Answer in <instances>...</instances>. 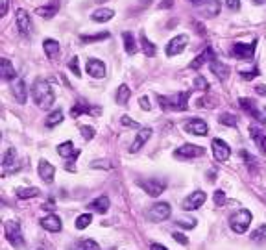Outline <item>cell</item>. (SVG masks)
I'll return each instance as SVG.
<instances>
[{
  "instance_id": "cell-1",
  "label": "cell",
  "mask_w": 266,
  "mask_h": 250,
  "mask_svg": "<svg viewBox=\"0 0 266 250\" xmlns=\"http://www.w3.org/2000/svg\"><path fill=\"white\" fill-rule=\"evenodd\" d=\"M32 96L39 108H50L55 100L54 89H52V85H50L46 80H35V82H33Z\"/></svg>"
},
{
  "instance_id": "cell-2",
  "label": "cell",
  "mask_w": 266,
  "mask_h": 250,
  "mask_svg": "<svg viewBox=\"0 0 266 250\" xmlns=\"http://www.w3.org/2000/svg\"><path fill=\"white\" fill-rule=\"evenodd\" d=\"M194 91V89H192ZM192 91H183V93L172 94V96H157L161 110H172V111H185L188 108V98Z\"/></svg>"
},
{
  "instance_id": "cell-3",
  "label": "cell",
  "mask_w": 266,
  "mask_h": 250,
  "mask_svg": "<svg viewBox=\"0 0 266 250\" xmlns=\"http://www.w3.org/2000/svg\"><path fill=\"white\" fill-rule=\"evenodd\" d=\"M251 224V211L248 210H237L229 217V226L235 233H244Z\"/></svg>"
},
{
  "instance_id": "cell-4",
  "label": "cell",
  "mask_w": 266,
  "mask_h": 250,
  "mask_svg": "<svg viewBox=\"0 0 266 250\" xmlns=\"http://www.w3.org/2000/svg\"><path fill=\"white\" fill-rule=\"evenodd\" d=\"M4 235L10 241L11 246L15 248H22L24 246V237H22L21 224L17 221H6L4 222Z\"/></svg>"
},
{
  "instance_id": "cell-5",
  "label": "cell",
  "mask_w": 266,
  "mask_h": 250,
  "mask_svg": "<svg viewBox=\"0 0 266 250\" xmlns=\"http://www.w3.org/2000/svg\"><path fill=\"white\" fill-rule=\"evenodd\" d=\"M170 213H172V208L168 202H157V204H154L150 208L146 217L152 222H161V221H166L170 217Z\"/></svg>"
},
{
  "instance_id": "cell-6",
  "label": "cell",
  "mask_w": 266,
  "mask_h": 250,
  "mask_svg": "<svg viewBox=\"0 0 266 250\" xmlns=\"http://www.w3.org/2000/svg\"><path fill=\"white\" fill-rule=\"evenodd\" d=\"M255 48H257V39L253 43H235L233 44V56L237 60H242V61H251L255 56Z\"/></svg>"
},
{
  "instance_id": "cell-7",
  "label": "cell",
  "mask_w": 266,
  "mask_h": 250,
  "mask_svg": "<svg viewBox=\"0 0 266 250\" xmlns=\"http://www.w3.org/2000/svg\"><path fill=\"white\" fill-rule=\"evenodd\" d=\"M137 185L143 189L146 194L154 196V198L155 196H159V194L166 189V183L161 182V180H157V178H152V180H139Z\"/></svg>"
},
{
  "instance_id": "cell-8",
  "label": "cell",
  "mask_w": 266,
  "mask_h": 250,
  "mask_svg": "<svg viewBox=\"0 0 266 250\" xmlns=\"http://www.w3.org/2000/svg\"><path fill=\"white\" fill-rule=\"evenodd\" d=\"M238 106H240V108H242V110L246 111L248 115L253 117L257 122H260L262 126H266V117L262 115V111L257 108V104H255L251 98H240V100H238Z\"/></svg>"
},
{
  "instance_id": "cell-9",
  "label": "cell",
  "mask_w": 266,
  "mask_h": 250,
  "mask_svg": "<svg viewBox=\"0 0 266 250\" xmlns=\"http://www.w3.org/2000/svg\"><path fill=\"white\" fill-rule=\"evenodd\" d=\"M205 154V148L202 146H196V144H183L181 148H177L174 152V158L177 160H194V158H200V156Z\"/></svg>"
},
{
  "instance_id": "cell-10",
  "label": "cell",
  "mask_w": 266,
  "mask_h": 250,
  "mask_svg": "<svg viewBox=\"0 0 266 250\" xmlns=\"http://www.w3.org/2000/svg\"><path fill=\"white\" fill-rule=\"evenodd\" d=\"M183 128H185V132L192 133V135H198V137L207 135V132H209V126H207V122L204 119H188L183 124Z\"/></svg>"
},
{
  "instance_id": "cell-11",
  "label": "cell",
  "mask_w": 266,
  "mask_h": 250,
  "mask_svg": "<svg viewBox=\"0 0 266 250\" xmlns=\"http://www.w3.org/2000/svg\"><path fill=\"white\" fill-rule=\"evenodd\" d=\"M213 156H215L216 161H227L229 160V156H231V148H229V144L226 141H222V139H213Z\"/></svg>"
},
{
  "instance_id": "cell-12",
  "label": "cell",
  "mask_w": 266,
  "mask_h": 250,
  "mask_svg": "<svg viewBox=\"0 0 266 250\" xmlns=\"http://www.w3.org/2000/svg\"><path fill=\"white\" fill-rule=\"evenodd\" d=\"M188 44V37L187 35H177L170 41V43L166 44V56H177L181 54L183 50L187 48Z\"/></svg>"
},
{
  "instance_id": "cell-13",
  "label": "cell",
  "mask_w": 266,
  "mask_h": 250,
  "mask_svg": "<svg viewBox=\"0 0 266 250\" xmlns=\"http://www.w3.org/2000/svg\"><path fill=\"white\" fill-rule=\"evenodd\" d=\"M205 193L204 191H196V193H192V194H188L187 198L183 200V210L185 211H192V210H198L200 206L204 204L205 202Z\"/></svg>"
},
{
  "instance_id": "cell-14",
  "label": "cell",
  "mask_w": 266,
  "mask_h": 250,
  "mask_svg": "<svg viewBox=\"0 0 266 250\" xmlns=\"http://www.w3.org/2000/svg\"><path fill=\"white\" fill-rule=\"evenodd\" d=\"M249 135H251V139L255 141L257 148H259L262 154H266V130L255 126V124H249Z\"/></svg>"
},
{
  "instance_id": "cell-15",
  "label": "cell",
  "mask_w": 266,
  "mask_h": 250,
  "mask_svg": "<svg viewBox=\"0 0 266 250\" xmlns=\"http://www.w3.org/2000/svg\"><path fill=\"white\" fill-rule=\"evenodd\" d=\"M11 89H13V96H15L17 102H19V104H26L28 91H26V83H24V80H22V78H15Z\"/></svg>"
},
{
  "instance_id": "cell-16",
  "label": "cell",
  "mask_w": 266,
  "mask_h": 250,
  "mask_svg": "<svg viewBox=\"0 0 266 250\" xmlns=\"http://www.w3.org/2000/svg\"><path fill=\"white\" fill-rule=\"evenodd\" d=\"M41 226H43L44 230L52 232V233H57V232H61V228H63V222H61V219L57 215L50 213V215H46L44 219H41Z\"/></svg>"
},
{
  "instance_id": "cell-17",
  "label": "cell",
  "mask_w": 266,
  "mask_h": 250,
  "mask_svg": "<svg viewBox=\"0 0 266 250\" xmlns=\"http://www.w3.org/2000/svg\"><path fill=\"white\" fill-rule=\"evenodd\" d=\"M39 176L43 178L46 183H52L54 182V176H55V167L46 160H41L39 161Z\"/></svg>"
},
{
  "instance_id": "cell-18",
  "label": "cell",
  "mask_w": 266,
  "mask_h": 250,
  "mask_svg": "<svg viewBox=\"0 0 266 250\" xmlns=\"http://www.w3.org/2000/svg\"><path fill=\"white\" fill-rule=\"evenodd\" d=\"M87 72L93 78H104L105 76L104 61L96 60V58H91V60H87Z\"/></svg>"
},
{
  "instance_id": "cell-19",
  "label": "cell",
  "mask_w": 266,
  "mask_h": 250,
  "mask_svg": "<svg viewBox=\"0 0 266 250\" xmlns=\"http://www.w3.org/2000/svg\"><path fill=\"white\" fill-rule=\"evenodd\" d=\"M44 54L48 56V60L52 61H57L59 60V54H61V46L57 41H54V39H44Z\"/></svg>"
},
{
  "instance_id": "cell-20",
  "label": "cell",
  "mask_w": 266,
  "mask_h": 250,
  "mask_svg": "<svg viewBox=\"0 0 266 250\" xmlns=\"http://www.w3.org/2000/svg\"><path fill=\"white\" fill-rule=\"evenodd\" d=\"M30 15H28L26 10H17V28L21 35H28L30 33Z\"/></svg>"
},
{
  "instance_id": "cell-21",
  "label": "cell",
  "mask_w": 266,
  "mask_h": 250,
  "mask_svg": "<svg viewBox=\"0 0 266 250\" xmlns=\"http://www.w3.org/2000/svg\"><path fill=\"white\" fill-rule=\"evenodd\" d=\"M215 60H216L215 50L211 48V46H207V48H205L204 52H202V54H200L198 58H196V60L190 63V69H196V71H198V69L204 65V63H207V61L211 63V61H215Z\"/></svg>"
},
{
  "instance_id": "cell-22",
  "label": "cell",
  "mask_w": 266,
  "mask_h": 250,
  "mask_svg": "<svg viewBox=\"0 0 266 250\" xmlns=\"http://www.w3.org/2000/svg\"><path fill=\"white\" fill-rule=\"evenodd\" d=\"M150 137H152V128H143V130L135 135V141H133L129 152H137V150H141L144 146V143H146Z\"/></svg>"
},
{
  "instance_id": "cell-23",
  "label": "cell",
  "mask_w": 266,
  "mask_h": 250,
  "mask_svg": "<svg viewBox=\"0 0 266 250\" xmlns=\"http://www.w3.org/2000/svg\"><path fill=\"white\" fill-rule=\"evenodd\" d=\"M57 11H59V0H50L46 6L37 8V15H41L43 19H52L54 15H57Z\"/></svg>"
},
{
  "instance_id": "cell-24",
  "label": "cell",
  "mask_w": 266,
  "mask_h": 250,
  "mask_svg": "<svg viewBox=\"0 0 266 250\" xmlns=\"http://www.w3.org/2000/svg\"><path fill=\"white\" fill-rule=\"evenodd\" d=\"M91 111L98 113V108H94V110H93V106H91V104L83 102V100H78L76 104L71 108V117H72V119H78V117L82 115V113H91Z\"/></svg>"
},
{
  "instance_id": "cell-25",
  "label": "cell",
  "mask_w": 266,
  "mask_h": 250,
  "mask_svg": "<svg viewBox=\"0 0 266 250\" xmlns=\"http://www.w3.org/2000/svg\"><path fill=\"white\" fill-rule=\"evenodd\" d=\"M209 69L218 80H226V78L229 76V65H227V63H222V61L215 60V61H211Z\"/></svg>"
},
{
  "instance_id": "cell-26",
  "label": "cell",
  "mask_w": 266,
  "mask_h": 250,
  "mask_svg": "<svg viewBox=\"0 0 266 250\" xmlns=\"http://www.w3.org/2000/svg\"><path fill=\"white\" fill-rule=\"evenodd\" d=\"M0 74H2V78H4L6 82H11V80H15V67L11 65L10 60H6V58H2V61H0Z\"/></svg>"
},
{
  "instance_id": "cell-27",
  "label": "cell",
  "mask_w": 266,
  "mask_h": 250,
  "mask_svg": "<svg viewBox=\"0 0 266 250\" xmlns=\"http://www.w3.org/2000/svg\"><path fill=\"white\" fill-rule=\"evenodd\" d=\"M91 17H93L94 22H107L115 17V11L111 10V8H100V10L94 11Z\"/></svg>"
},
{
  "instance_id": "cell-28",
  "label": "cell",
  "mask_w": 266,
  "mask_h": 250,
  "mask_svg": "<svg viewBox=\"0 0 266 250\" xmlns=\"http://www.w3.org/2000/svg\"><path fill=\"white\" fill-rule=\"evenodd\" d=\"M17 160V150L15 148H8L2 156V167H4V172H10L15 165Z\"/></svg>"
},
{
  "instance_id": "cell-29",
  "label": "cell",
  "mask_w": 266,
  "mask_h": 250,
  "mask_svg": "<svg viewBox=\"0 0 266 250\" xmlns=\"http://www.w3.org/2000/svg\"><path fill=\"white\" fill-rule=\"evenodd\" d=\"M87 208H91V210L96 211V213H105V211L109 210V198H107V196H98L96 200L89 202Z\"/></svg>"
},
{
  "instance_id": "cell-30",
  "label": "cell",
  "mask_w": 266,
  "mask_h": 250,
  "mask_svg": "<svg viewBox=\"0 0 266 250\" xmlns=\"http://www.w3.org/2000/svg\"><path fill=\"white\" fill-rule=\"evenodd\" d=\"M202 13L205 17H216L220 13V2L218 0H207L204 6H202Z\"/></svg>"
},
{
  "instance_id": "cell-31",
  "label": "cell",
  "mask_w": 266,
  "mask_h": 250,
  "mask_svg": "<svg viewBox=\"0 0 266 250\" xmlns=\"http://www.w3.org/2000/svg\"><path fill=\"white\" fill-rule=\"evenodd\" d=\"M129 96H131V89L127 87L126 83H122L120 87L116 89V102H118V106H126L127 100H129Z\"/></svg>"
},
{
  "instance_id": "cell-32",
  "label": "cell",
  "mask_w": 266,
  "mask_h": 250,
  "mask_svg": "<svg viewBox=\"0 0 266 250\" xmlns=\"http://www.w3.org/2000/svg\"><path fill=\"white\" fill-rule=\"evenodd\" d=\"M122 39H124V48L129 56H133L137 52V43H135V37H133L131 32H124L122 33Z\"/></svg>"
},
{
  "instance_id": "cell-33",
  "label": "cell",
  "mask_w": 266,
  "mask_h": 250,
  "mask_svg": "<svg viewBox=\"0 0 266 250\" xmlns=\"http://www.w3.org/2000/svg\"><path fill=\"white\" fill-rule=\"evenodd\" d=\"M39 191L37 187H19L15 191V194H17V198H35V196H39Z\"/></svg>"
},
{
  "instance_id": "cell-34",
  "label": "cell",
  "mask_w": 266,
  "mask_h": 250,
  "mask_svg": "<svg viewBox=\"0 0 266 250\" xmlns=\"http://www.w3.org/2000/svg\"><path fill=\"white\" fill-rule=\"evenodd\" d=\"M57 154H59L61 158H76L78 152H74V144H72L71 141H65L63 144L57 146Z\"/></svg>"
},
{
  "instance_id": "cell-35",
  "label": "cell",
  "mask_w": 266,
  "mask_h": 250,
  "mask_svg": "<svg viewBox=\"0 0 266 250\" xmlns=\"http://www.w3.org/2000/svg\"><path fill=\"white\" fill-rule=\"evenodd\" d=\"M61 121H63V111H61V110H54L48 117H46V126L54 128V126H57Z\"/></svg>"
},
{
  "instance_id": "cell-36",
  "label": "cell",
  "mask_w": 266,
  "mask_h": 250,
  "mask_svg": "<svg viewBox=\"0 0 266 250\" xmlns=\"http://www.w3.org/2000/svg\"><path fill=\"white\" fill-rule=\"evenodd\" d=\"M141 44H143V52L146 56H155V44L152 43V41H148V37L144 35V33H141Z\"/></svg>"
},
{
  "instance_id": "cell-37",
  "label": "cell",
  "mask_w": 266,
  "mask_h": 250,
  "mask_svg": "<svg viewBox=\"0 0 266 250\" xmlns=\"http://www.w3.org/2000/svg\"><path fill=\"white\" fill-rule=\"evenodd\" d=\"M93 222V215L91 213H82V215H78L76 219V228L78 230H85Z\"/></svg>"
},
{
  "instance_id": "cell-38",
  "label": "cell",
  "mask_w": 266,
  "mask_h": 250,
  "mask_svg": "<svg viewBox=\"0 0 266 250\" xmlns=\"http://www.w3.org/2000/svg\"><path fill=\"white\" fill-rule=\"evenodd\" d=\"M218 121H220V124H226V126H237L238 124L237 117L233 115V113H222L218 117Z\"/></svg>"
},
{
  "instance_id": "cell-39",
  "label": "cell",
  "mask_w": 266,
  "mask_h": 250,
  "mask_svg": "<svg viewBox=\"0 0 266 250\" xmlns=\"http://www.w3.org/2000/svg\"><path fill=\"white\" fill-rule=\"evenodd\" d=\"M251 239L255 243H266V226H259L251 232Z\"/></svg>"
},
{
  "instance_id": "cell-40",
  "label": "cell",
  "mask_w": 266,
  "mask_h": 250,
  "mask_svg": "<svg viewBox=\"0 0 266 250\" xmlns=\"http://www.w3.org/2000/svg\"><path fill=\"white\" fill-rule=\"evenodd\" d=\"M107 37H109V33L102 32V33H96V35H82V41L83 43H96V41H104Z\"/></svg>"
},
{
  "instance_id": "cell-41",
  "label": "cell",
  "mask_w": 266,
  "mask_h": 250,
  "mask_svg": "<svg viewBox=\"0 0 266 250\" xmlns=\"http://www.w3.org/2000/svg\"><path fill=\"white\" fill-rule=\"evenodd\" d=\"M74 250H100V246L94 243L93 239H85V241H82L78 246H74Z\"/></svg>"
},
{
  "instance_id": "cell-42",
  "label": "cell",
  "mask_w": 266,
  "mask_h": 250,
  "mask_svg": "<svg viewBox=\"0 0 266 250\" xmlns=\"http://www.w3.org/2000/svg\"><path fill=\"white\" fill-rule=\"evenodd\" d=\"M69 69H71L72 72H74V76H82V71H80V63H78V58L74 56V58H71V61H69Z\"/></svg>"
},
{
  "instance_id": "cell-43",
  "label": "cell",
  "mask_w": 266,
  "mask_h": 250,
  "mask_svg": "<svg viewBox=\"0 0 266 250\" xmlns=\"http://www.w3.org/2000/svg\"><path fill=\"white\" fill-rule=\"evenodd\" d=\"M240 76H242L244 80H253V78L259 76V67L255 65L251 71H242V72H240Z\"/></svg>"
},
{
  "instance_id": "cell-44",
  "label": "cell",
  "mask_w": 266,
  "mask_h": 250,
  "mask_svg": "<svg viewBox=\"0 0 266 250\" xmlns=\"http://www.w3.org/2000/svg\"><path fill=\"white\" fill-rule=\"evenodd\" d=\"M194 89H198V91H207L209 89V83L205 80L204 76H198L196 78V82H194Z\"/></svg>"
},
{
  "instance_id": "cell-45",
  "label": "cell",
  "mask_w": 266,
  "mask_h": 250,
  "mask_svg": "<svg viewBox=\"0 0 266 250\" xmlns=\"http://www.w3.org/2000/svg\"><path fill=\"white\" fill-rule=\"evenodd\" d=\"M80 132H82L85 141H91V139L94 137V128H91V126H80Z\"/></svg>"
},
{
  "instance_id": "cell-46",
  "label": "cell",
  "mask_w": 266,
  "mask_h": 250,
  "mask_svg": "<svg viewBox=\"0 0 266 250\" xmlns=\"http://www.w3.org/2000/svg\"><path fill=\"white\" fill-rule=\"evenodd\" d=\"M224 202H226V193H224L222 189L215 191V204H216V206H222Z\"/></svg>"
},
{
  "instance_id": "cell-47",
  "label": "cell",
  "mask_w": 266,
  "mask_h": 250,
  "mask_svg": "<svg viewBox=\"0 0 266 250\" xmlns=\"http://www.w3.org/2000/svg\"><path fill=\"white\" fill-rule=\"evenodd\" d=\"M172 237L176 239L177 243H181V244H188V239L185 237L183 233H179V232H174V233H172Z\"/></svg>"
},
{
  "instance_id": "cell-48",
  "label": "cell",
  "mask_w": 266,
  "mask_h": 250,
  "mask_svg": "<svg viewBox=\"0 0 266 250\" xmlns=\"http://www.w3.org/2000/svg\"><path fill=\"white\" fill-rule=\"evenodd\" d=\"M240 156H242V158H244V160H246V163H248V165L249 167H251V165H257V160H255V158H253V156H249L248 154V152H242V154H240Z\"/></svg>"
},
{
  "instance_id": "cell-49",
  "label": "cell",
  "mask_w": 266,
  "mask_h": 250,
  "mask_svg": "<svg viewBox=\"0 0 266 250\" xmlns=\"http://www.w3.org/2000/svg\"><path fill=\"white\" fill-rule=\"evenodd\" d=\"M226 4H227V8H229V10L237 11L238 8H240V0H226Z\"/></svg>"
},
{
  "instance_id": "cell-50",
  "label": "cell",
  "mask_w": 266,
  "mask_h": 250,
  "mask_svg": "<svg viewBox=\"0 0 266 250\" xmlns=\"http://www.w3.org/2000/svg\"><path fill=\"white\" fill-rule=\"evenodd\" d=\"M176 224L183 228H194L196 226V221H176Z\"/></svg>"
},
{
  "instance_id": "cell-51",
  "label": "cell",
  "mask_w": 266,
  "mask_h": 250,
  "mask_svg": "<svg viewBox=\"0 0 266 250\" xmlns=\"http://www.w3.org/2000/svg\"><path fill=\"white\" fill-rule=\"evenodd\" d=\"M120 121H122V124H126V126H131V128H135V126H137V122H135V121H131V119H129V117H127V115H124V117H122Z\"/></svg>"
},
{
  "instance_id": "cell-52",
  "label": "cell",
  "mask_w": 266,
  "mask_h": 250,
  "mask_svg": "<svg viewBox=\"0 0 266 250\" xmlns=\"http://www.w3.org/2000/svg\"><path fill=\"white\" fill-rule=\"evenodd\" d=\"M139 102H141V108H143V110H150V108H152V106H150L148 96H141V98H139Z\"/></svg>"
},
{
  "instance_id": "cell-53",
  "label": "cell",
  "mask_w": 266,
  "mask_h": 250,
  "mask_svg": "<svg viewBox=\"0 0 266 250\" xmlns=\"http://www.w3.org/2000/svg\"><path fill=\"white\" fill-rule=\"evenodd\" d=\"M255 91H257V94H262V96H266V85H257V87H255Z\"/></svg>"
},
{
  "instance_id": "cell-54",
  "label": "cell",
  "mask_w": 266,
  "mask_h": 250,
  "mask_svg": "<svg viewBox=\"0 0 266 250\" xmlns=\"http://www.w3.org/2000/svg\"><path fill=\"white\" fill-rule=\"evenodd\" d=\"M150 250H168L166 246H163V244H157V243H154L152 246H150Z\"/></svg>"
},
{
  "instance_id": "cell-55",
  "label": "cell",
  "mask_w": 266,
  "mask_h": 250,
  "mask_svg": "<svg viewBox=\"0 0 266 250\" xmlns=\"http://www.w3.org/2000/svg\"><path fill=\"white\" fill-rule=\"evenodd\" d=\"M172 4H174L172 0H165V2H161V4H159V8H170Z\"/></svg>"
},
{
  "instance_id": "cell-56",
  "label": "cell",
  "mask_w": 266,
  "mask_h": 250,
  "mask_svg": "<svg viewBox=\"0 0 266 250\" xmlns=\"http://www.w3.org/2000/svg\"><path fill=\"white\" fill-rule=\"evenodd\" d=\"M6 11H8V0H2V11H0V13L6 15Z\"/></svg>"
},
{
  "instance_id": "cell-57",
  "label": "cell",
  "mask_w": 266,
  "mask_h": 250,
  "mask_svg": "<svg viewBox=\"0 0 266 250\" xmlns=\"http://www.w3.org/2000/svg\"><path fill=\"white\" fill-rule=\"evenodd\" d=\"M192 4H200V2H204V0H190Z\"/></svg>"
},
{
  "instance_id": "cell-58",
  "label": "cell",
  "mask_w": 266,
  "mask_h": 250,
  "mask_svg": "<svg viewBox=\"0 0 266 250\" xmlns=\"http://www.w3.org/2000/svg\"><path fill=\"white\" fill-rule=\"evenodd\" d=\"M255 4H262V2H264V0H253Z\"/></svg>"
}]
</instances>
